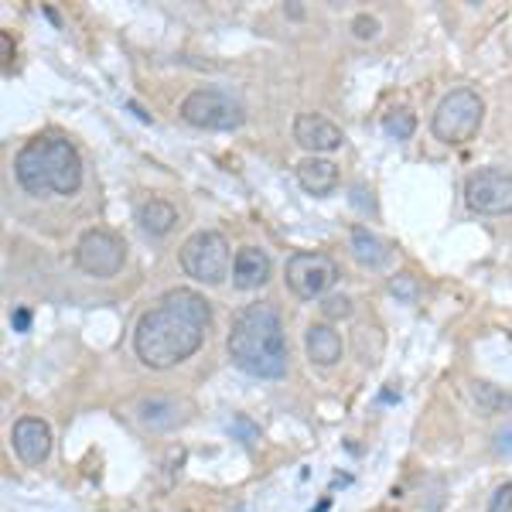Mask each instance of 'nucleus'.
I'll use <instances>...</instances> for the list:
<instances>
[{"label":"nucleus","instance_id":"4be33fe9","mask_svg":"<svg viewBox=\"0 0 512 512\" xmlns=\"http://www.w3.org/2000/svg\"><path fill=\"white\" fill-rule=\"evenodd\" d=\"M489 512H512V482L495 489V495L489 499Z\"/></svg>","mask_w":512,"mask_h":512},{"label":"nucleus","instance_id":"4468645a","mask_svg":"<svg viewBox=\"0 0 512 512\" xmlns=\"http://www.w3.org/2000/svg\"><path fill=\"white\" fill-rule=\"evenodd\" d=\"M304 349H308V359L315 362V366H335V362L342 359V335H338L332 325L318 321V325H311L308 335H304Z\"/></svg>","mask_w":512,"mask_h":512},{"label":"nucleus","instance_id":"aec40b11","mask_svg":"<svg viewBox=\"0 0 512 512\" xmlns=\"http://www.w3.org/2000/svg\"><path fill=\"white\" fill-rule=\"evenodd\" d=\"M390 294L396 297V301H407V304H414L417 297H420V284H417V277H410V274L393 277V280H390Z\"/></svg>","mask_w":512,"mask_h":512},{"label":"nucleus","instance_id":"1a4fd4ad","mask_svg":"<svg viewBox=\"0 0 512 512\" xmlns=\"http://www.w3.org/2000/svg\"><path fill=\"white\" fill-rule=\"evenodd\" d=\"M123 243L106 229H89L76 243V263L89 277H117L123 270Z\"/></svg>","mask_w":512,"mask_h":512},{"label":"nucleus","instance_id":"20e7f679","mask_svg":"<svg viewBox=\"0 0 512 512\" xmlns=\"http://www.w3.org/2000/svg\"><path fill=\"white\" fill-rule=\"evenodd\" d=\"M482 117H485L482 96L472 93V89H454V93H448L441 103H437L431 130L437 140L458 147V144H468V140L478 134Z\"/></svg>","mask_w":512,"mask_h":512},{"label":"nucleus","instance_id":"a878e982","mask_svg":"<svg viewBox=\"0 0 512 512\" xmlns=\"http://www.w3.org/2000/svg\"><path fill=\"white\" fill-rule=\"evenodd\" d=\"M11 325H14V332H28V328H31V311L28 308H18L11 315Z\"/></svg>","mask_w":512,"mask_h":512},{"label":"nucleus","instance_id":"9d476101","mask_svg":"<svg viewBox=\"0 0 512 512\" xmlns=\"http://www.w3.org/2000/svg\"><path fill=\"white\" fill-rule=\"evenodd\" d=\"M294 140L304 151H311L318 158V154L338 151L345 137H342V130L328 117H321V113H301V117L294 120Z\"/></svg>","mask_w":512,"mask_h":512},{"label":"nucleus","instance_id":"a211bd4d","mask_svg":"<svg viewBox=\"0 0 512 512\" xmlns=\"http://www.w3.org/2000/svg\"><path fill=\"white\" fill-rule=\"evenodd\" d=\"M472 396L478 400V407H482L485 414H499V410L512 407V396L502 393V390H495L492 383H475L472 386Z\"/></svg>","mask_w":512,"mask_h":512},{"label":"nucleus","instance_id":"0eeeda50","mask_svg":"<svg viewBox=\"0 0 512 512\" xmlns=\"http://www.w3.org/2000/svg\"><path fill=\"white\" fill-rule=\"evenodd\" d=\"M284 277L294 297L315 301V297H325L332 291V284L338 280V267L332 256H325V253H294L284 267Z\"/></svg>","mask_w":512,"mask_h":512},{"label":"nucleus","instance_id":"f03ea898","mask_svg":"<svg viewBox=\"0 0 512 512\" xmlns=\"http://www.w3.org/2000/svg\"><path fill=\"white\" fill-rule=\"evenodd\" d=\"M229 359L256 379H280L287 373V338L274 304H246L233 318L226 338Z\"/></svg>","mask_w":512,"mask_h":512},{"label":"nucleus","instance_id":"6e6552de","mask_svg":"<svg viewBox=\"0 0 512 512\" xmlns=\"http://www.w3.org/2000/svg\"><path fill=\"white\" fill-rule=\"evenodd\" d=\"M465 202L482 216H509L512 212V175L499 168H482L465 181Z\"/></svg>","mask_w":512,"mask_h":512},{"label":"nucleus","instance_id":"9b49d317","mask_svg":"<svg viewBox=\"0 0 512 512\" xmlns=\"http://www.w3.org/2000/svg\"><path fill=\"white\" fill-rule=\"evenodd\" d=\"M11 441L24 465H41V461L52 454V431H48V424L38 417H21L11 431Z\"/></svg>","mask_w":512,"mask_h":512},{"label":"nucleus","instance_id":"6ab92c4d","mask_svg":"<svg viewBox=\"0 0 512 512\" xmlns=\"http://www.w3.org/2000/svg\"><path fill=\"white\" fill-rule=\"evenodd\" d=\"M383 130L390 137H396V140H410V137H414V130H417V117L410 110H393V113H386Z\"/></svg>","mask_w":512,"mask_h":512},{"label":"nucleus","instance_id":"393cba45","mask_svg":"<svg viewBox=\"0 0 512 512\" xmlns=\"http://www.w3.org/2000/svg\"><path fill=\"white\" fill-rule=\"evenodd\" d=\"M233 431H236V434H243V441H246V444H253L256 437H260V431H256L250 420H243V417H239L236 424H233Z\"/></svg>","mask_w":512,"mask_h":512},{"label":"nucleus","instance_id":"b1692460","mask_svg":"<svg viewBox=\"0 0 512 512\" xmlns=\"http://www.w3.org/2000/svg\"><path fill=\"white\" fill-rule=\"evenodd\" d=\"M495 454H499V458H512V424L495 434Z\"/></svg>","mask_w":512,"mask_h":512},{"label":"nucleus","instance_id":"2eb2a0df","mask_svg":"<svg viewBox=\"0 0 512 512\" xmlns=\"http://www.w3.org/2000/svg\"><path fill=\"white\" fill-rule=\"evenodd\" d=\"M297 181L311 195H332L338 185V168L325 158H308L297 164Z\"/></svg>","mask_w":512,"mask_h":512},{"label":"nucleus","instance_id":"39448f33","mask_svg":"<svg viewBox=\"0 0 512 512\" xmlns=\"http://www.w3.org/2000/svg\"><path fill=\"white\" fill-rule=\"evenodd\" d=\"M178 256H181V270L192 280H198V284H222L229 267L236 263L226 236L212 233V229H202V233L188 236Z\"/></svg>","mask_w":512,"mask_h":512},{"label":"nucleus","instance_id":"f3484780","mask_svg":"<svg viewBox=\"0 0 512 512\" xmlns=\"http://www.w3.org/2000/svg\"><path fill=\"white\" fill-rule=\"evenodd\" d=\"M352 256L362 263V267H383L390 260V246L383 243L376 233H369L366 226L352 229Z\"/></svg>","mask_w":512,"mask_h":512},{"label":"nucleus","instance_id":"f257e3e1","mask_svg":"<svg viewBox=\"0 0 512 512\" xmlns=\"http://www.w3.org/2000/svg\"><path fill=\"white\" fill-rule=\"evenodd\" d=\"M212 321L209 301L202 294L175 287L161 297L158 308L144 311L134 328V352L147 369H171L192 359L205 342Z\"/></svg>","mask_w":512,"mask_h":512},{"label":"nucleus","instance_id":"412c9836","mask_svg":"<svg viewBox=\"0 0 512 512\" xmlns=\"http://www.w3.org/2000/svg\"><path fill=\"white\" fill-rule=\"evenodd\" d=\"M321 315H325L328 321L349 318L352 315V301L345 294H328L325 301H321Z\"/></svg>","mask_w":512,"mask_h":512},{"label":"nucleus","instance_id":"f8f14e48","mask_svg":"<svg viewBox=\"0 0 512 512\" xmlns=\"http://www.w3.org/2000/svg\"><path fill=\"white\" fill-rule=\"evenodd\" d=\"M185 403L175 396H151V400L140 403V424L151 427V431H175L188 420Z\"/></svg>","mask_w":512,"mask_h":512},{"label":"nucleus","instance_id":"ddd939ff","mask_svg":"<svg viewBox=\"0 0 512 512\" xmlns=\"http://www.w3.org/2000/svg\"><path fill=\"white\" fill-rule=\"evenodd\" d=\"M270 280V256L256 246H243L233 263V284L239 291H256Z\"/></svg>","mask_w":512,"mask_h":512},{"label":"nucleus","instance_id":"7ed1b4c3","mask_svg":"<svg viewBox=\"0 0 512 512\" xmlns=\"http://www.w3.org/2000/svg\"><path fill=\"white\" fill-rule=\"evenodd\" d=\"M14 178L31 195H72L82 185V161L69 140L35 137L14 158Z\"/></svg>","mask_w":512,"mask_h":512},{"label":"nucleus","instance_id":"5701e85b","mask_svg":"<svg viewBox=\"0 0 512 512\" xmlns=\"http://www.w3.org/2000/svg\"><path fill=\"white\" fill-rule=\"evenodd\" d=\"M352 28H355V38H362V41L379 35V24H376V18H369V14H359V18L352 21Z\"/></svg>","mask_w":512,"mask_h":512},{"label":"nucleus","instance_id":"423d86ee","mask_svg":"<svg viewBox=\"0 0 512 512\" xmlns=\"http://www.w3.org/2000/svg\"><path fill=\"white\" fill-rule=\"evenodd\" d=\"M181 117L202 130H236L243 123V106L222 89H195L181 99Z\"/></svg>","mask_w":512,"mask_h":512},{"label":"nucleus","instance_id":"dca6fc26","mask_svg":"<svg viewBox=\"0 0 512 512\" xmlns=\"http://www.w3.org/2000/svg\"><path fill=\"white\" fill-rule=\"evenodd\" d=\"M137 222L147 236H168L178 222V209L171 202H164V198H151V202H144L137 209Z\"/></svg>","mask_w":512,"mask_h":512}]
</instances>
